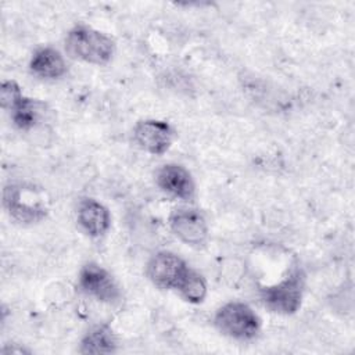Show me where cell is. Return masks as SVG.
Segmentation results:
<instances>
[{
	"label": "cell",
	"mask_w": 355,
	"mask_h": 355,
	"mask_svg": "<svg viewBox=\"0 0 355 355\" xmlns=\"http://www.w3.org/2000/svg\"><path fill=\"white\" fill-rule=\"evenodd\" d=\"M175 137V130L169 122L161 119H141L133 128L135 143L148 154H165Z\"/></svg>",
	"instance_id": "obj_7"
},
{
	"label": "cell",
	"mask_w": 355,
	"mask_h": 355,
	"mask_svg": "<svg viewBox=\"0 0 355 355\" xmlns=\"http://www.w3.org/2000/svg\"><path fill=\"white\" fill-rule=\"evenodd\" d=\"M176 291H179V294L191 304H201L208 293V287H207V282L202 277V275H200L197 270L189 268L184 273V276L182 277V280L179 282Z\"/></svg>",
	"instance_id": "obj_14"
},
{
	"label": "cell",
	"mask_w": 355,
	"mask_h": 355,
	"mask_svg": "<svg viewBox=\"0 0 355 355\" xmlns=\"http://www.w3.org/2000/svg\"><path fill=\"white\" fill-rule=\"evenodd\" d=\"M171 232L184 244L201 247L208 240V222L204 214L193 207L175 208L169 215Z\"/></svg>",
	"instance_id": "obj_5"
},
{
	"label": "cell",
	"mask_w": 355,
	"mask_h": 355,
	"mask_svg": "<svg viewBox=\"0 0 355 355\" xmlns=\"http://www.w3.org/2000/svg\"><path fill=\"white\" fill-rule=\"evenodd\" d=\"M118 340L110 324L100 323L90 327L80 340V354H114Z\"/></svg>",
	"instance_id": "obj_12"
},
{
	"label": "cell",
	"mask_w": 355,
	"mask_h": 355,
	"mask_svg": "<svg viewBox=\"0 0 355 355\" xmlns=\"http://www.w3.org/2000/svg\"><path fill=\"white\" fill-rule=\"evenodd\" d=\"M3 205L8 215L24 225L37 223L47 215V208L36 191L25 184H8L3 190Z\"/></svg>",
	"instance_id": "obj_4"
},
{
	"label": "cell",
	"mask_w": 355,
	"mask_h": 355,
	"mask_svg": "<svg viewBox=\"0 0 355 355\" xmlns=\"http://www.w3.org/2000/svg\"><path fill=\"white\" fill-rule=\"evenodd\" d=\"M76 220L80 229L90 237H101L111 227L108 209L94 198H83L79 201Z\"/></svg>",
	"instance_id": "obj_10"
},
{
	"label": "cell",
	"mask_w": 355,
	"mask_h": 355,
	"mask_svg": "<svg viewBox=\"0 0 355 355\" xmlns=\"http://www.w3.org/2000/svg\"><path fill=\"white\" fill-rule=\"evenodd\" d=\"M78 286L85 294L100 302L114 304L121 298V288L114 276L96 262H87L80 268Z\"/></svg>",
	"instance_id": "obj_6"
},
{
	"label": "cell",
	"mask_w": 355,
	"mask_h": 355,
	"mask_svg": "<svg viewBox=\"0 0 355 355\" xmlns=\"http://www.w3.org/2000/svg\"><path fill=\"white\" fill-rule=\"evenodd\" d=\"M1 352H3V354H24V352H29V351L25 349L24 347H15V344H14V345H11V347L6 345V347L1 349Z\"/></svg>",
	"instance_id": "obj_16"
},
{
	"label": "cell",
	"mask_w": 355,
	"mask_h": 355,
	"mask_svg": "<svg viewBox=\"0 0 355 355\" xmlns=\"http://www.w3.org/2000/svg\"><path fill=\"white\" fill-rule=\"evenodd\" d=\"M29 69L33 75L42 79H58L67 73L68 67L58 50L53 47H40L33 53L29 61Z\"/></svg>",
	"instance_id": "obj_11"
},
{
	"label": "cell",
	"mask_w": 355,
	"mask_h": 355,
	"mask_svg": "<svg viewBox=\"0 0 355 355\" xmlns=\"http://www.w3.org/2000/svg\"><path fill=\"white\" fill-rule=\"evenodd\" d=\"M214 326L226 337L248 341L258 336L261 319L250 305L240 301H230L215 312Z\"/></svg>",
	"instance_id": "obj_3"
},
{
	"label": "cell",
	"mask_w": 355,
	"mask_h": 355,
	"mask_svg": "<svg viewBox=\"0 0 355 355\" xmlns=\"http://www.w3.org/2000/svg\"><path fill=\"white\" fill-rule=\"evenodd\" d=\"M24 93L15 80H3L0 86L1 107L11 112V110L22 100Z\"/></svg>",
	"instance_id": "obj_15"
},
{
	"label": "cell",
	"mask_w": 355,
	"mask_h": 355,
	"mask_svg": "<svg viewBox=\"0 0 355 355\" xmlns=\"http://www.w3.org/2000/svg\"><path fill=\"white\" fill-rule=\"evenodd\" d=\"M64 43L71 58L94 65L108 64L115 53V42L108 35L83 24L69 29Z\"/></svg>",
	"instance_id": "obj_1"
},
{
	"label": "cell",
	"mask_w": 355,
	"mask_h": 355,
	"mask_svg": "<svg viewBox=\"0 0 355 355\" xmlns=\"http://www.w3.org/2000/svg\"><path fill=\"white\" fill-rule=\"evenodd\" d=\"M187 269V263L179 255L171 251H159L147 262L146 273L154 286L166 290H176Z\"/></svg>",
	"instance_id": "obj_8"
},
{
	"label": "cell",
	"mask_w": 355,
	"mask_h": 355,
	"mask_svg": "<svg viewBox=\"0 0 355 355\" xmlns=\"http://www.w3.org/2000/svg\"><path fill=\"white\" fill-rule=\"evenodd\" d=\"M44 104L26 96L11 110L12 123L21 130L33 129L44 115Z\"/></svg>",
	"instance_id": "obj_13"
},
{
	"label": "cell",
	"mask_w": 355,
	"mask_h": 355,
	"mask_svg": "<svg viewBox=\"0 0 355 355\" xmlns=\"http://www.w3.org/2000/svg\"><path fill=\"white\" fill-rule=\"evenodd\" d=\"M304 290L305 273L300 266H294L280 282L261 288V300L270 312L293 315L301 306Z\"/></svg>",
	"instance_id": "obj_2"
},
{
	"label": "cell",
	"mask_w": 355,
	"mask_h": 355,
	"mask_svg": "<svg viewBox=\"0 0 355 355\" xmlns=\"http://www.w3.org/2000/svg\"><path fill=\"white\" fill-rule=\"evenodd\" d=\"M157 186L173 198L191 201L196 197V183L191 173L179 164H165L155 173Z\"/></svg>",
	"instance_id": "obj_9"
}]
</instances>
